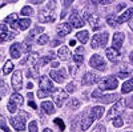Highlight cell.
<instances>
[{"instance_id":"6da1fadb","label":"cell","mask_w":133,"mask_h":132,"mask_svg":"<svg viewBox=\"0 0 133 132\" xmlns=\"http://www.w3.org/2000/svg\"><path fill=\"white\" fill-rule=\"evenodd\" d=\"M39 87L40 90L37 92V96L39 97H47V96H51L56 92L57 90L53 87V84L49 81V79L47 76H41L40 80H39Z\"/></svg>"},{"instance_id":"7a4b0ae2","label":"cell","mask_w":133,"mask_h":132,"mask_svg":"<svg viewBox=\"0 0 133 132\" xmlns=\"http://www.w3.org/2000/svg\"><path fill=\"white\" fill-rule=\"evenodd\" d=\"M29 115L24 111H20L17 116H14L9 119V123L16 131H24L25 129V119H28Z\"/></svg>"},{"instance_id":"3957f363","label":"cell","mask_w":133,"mask_h":132,"mask_svg":"<svg viewBox=\"0 0 133 132\" xmlns=\"http://www.w3.org/2000/svg\"><path fill=\"white\" fill-rule=\"evenodd\" d=\"M118 85V81L115 76H107L103 80H100L98 83V88L100 90H104V91H108V90H116Z\"/></svg>"},{"instance_id":"277c9868","label":"cell","mask_w":133,"mask_h":132,"mask_svg":"<svg viewBox=\"0 0 133 132\" xmlns=\"http://www.w3.org/2000/svg\"><path fill=\"white\" fill-rule=\"evenodd\" d=\"M108 43V34L103 32V34H96L91 41L92 48H98V47H105Z\"/></svg>"},{"instance_id":"5b68a950","label":"cell","mask_w":133,"mask_h":132,"mask_svg":"<svg viewBox=\"0 0 133 132\" xmlns=\"http://www.w3.org/2000/svg\"><path fill=\"white\" fill-rule=\"evenodd\" d=\"M89 65L95 70H98V71H105L107 70V64L104 61V59L100 56V55H93L89 60Z\"/></svg>"},{"instance_id":"8992f818","label":"cell","mask_w":133,"mask_h":132,"mask_svg":"<svg viewBox=\"0 0 133 132\" xmlns=\"http://www.w3.org/2000/svg\"><path fill=\"white\" fill-rule=\"evenodd\" d=\"M69 24L73 27V28H81V27H84V24H85V20L79 15V12L77 11H73V12L69 15Z\"/></svg>"},{"instance_id":"52a82bcc","label":"cell","mask_w":133,"mask_h":132,"mask_svg":"<svg viewBox=\"0 0 133 132\" xmlns=\"http://www.w3.org/2000/svg\"><path fill=\"white\" fill-rule=\"evenodd\" d=\"M124 108H125V100H124V99H120V100H118L117 103H115V105L109 109V112H108V119L120 115L121 112L124 111Z\"/></svg>"},{"instance_id":"ba28073f","label":"cell","mask_w":133,"mask_h":132,"mask_svg":"<svg viewBox=\"0 0 133 132\" xmlns=\"http://www.w3.org/2000/svg\"><path fill=\"white\" fill-rule=\"evenodd\" d=\"M55 15L49 9H43L39 12V21L40 23H53L55 21Z\"/></svg>"},{"instance_id":"9c48e42d","label":"cell","mask_w":133,"mask_h":132,"mask_svg":"<svg viewBox=\"0 0 133 132\" xmlns=\"http://www.w3.org/2000/svg\"><path fill=\"white\" fill-rule=\"evenodd\" d=\"M27 63H28L29 65H32V67L37 71L39 67H40V59H39V55H37V53H32V55H29L28 58H25L23 61H21V64H27Z\"/></svg>"},{"instance_id":"30bf717a","label":"cell","mask_w":133,"mask_h":132,"mask_svg":"<svg viewBox=\"0 0 133 132\" xmlns=\"http://www.w3.org/2000/svg\"><path fill=\"white\" fill-rule=\"evenodd\" d=\"M49 76L51 78L56 81V83H63L65 79H66V72H65V70L64 68H61V70H59V71H51L49 72Z\"/></svg>"},{"instance_id":"8fae6325","label":"cell","mask_w":133,"mask_h":132,"mask_svg":"<svg viewBox=\"0 0 133 132\" xmlns=\"http://www.w3.org/2000/svg\"><path fill=\"white\" fill-rule=\"evenodd\" d=\"M124 39H125V35L123 32H116L113 35V40H112V44H113V49L118 51L121 47H123V43H124Z\"/></svg>"},{"instance_id":"7c38bea8","label":"cell","mask_w":133,"mask_h":132,"mask_svg":"<svg viewBox=\"0 0 133 132\" xmlns=\"http://www.w3.org/2000/svg\"><path fill=\"white\" fill-rule=\"evenodd\" d=\"M81 83L85 84V85H91V84H95V83H100V78L93 72H87L84 75Z\"/></svg>"},{"instance_id":"4fadbf2b","label":"cell","mask_w":133,"mask_h":132,"mask_svg":"<svg viewBox=\"0 0 133 132\" xmlns=\"http://www.w3.org/2000/svg\"><path fill=\"white\" fill-rule=\"evenodd\" d=\"M66 99H68V93L64 92V91H56L53 93V100H55L57 107H61Z\"/></svg>"},{"instance_id":"5bb4252c","label":"cell","mask_w":133,"mask_h":132,"mask_svg":"<svg viewBox=\"0 0 133 132\" xmlns=\"http://www.w3.org/2000/svg\"><path fill=\"white\" fill-rule=\"evenodd\" d=\"M23 83H21V72L20 71H15L12 75V88L15 91H20Z\"/></svg>"},{"instance_id":"9a60e30c","label":"cell","mask_w":133,"mask_h":132,"mask_svg":"<svg viewBox=\"0 0 133 132\" xmlns=\"http://www.w3.org/2000/svg\"><path fill=\"white\" fill-rule=\"evenodd\" d=\"M71 31H72V26L69 23H61L57 26V35L60 37H64L68 34H71Z\"/></svg>"},{"instance_id":"2e32d148","label":"cell","mask_w":133,"mask_h":132,"mask_svg":"<svg viewBox=\"0 0 133 132\" xmlns=\"http://www.w3.org/2000/svg\"><path fill=\"white\" fill-rule=\"evenodd\" d=\"M87 16V20H88V23L91 24V27L93 29H100V27H101V21H100V19L96 16V15H91V14H85Z\"/></svg>"},{"instance_id":"e0dca14e","label":"cell","mask_w":133,"mask_h":132,"mask_svg":"<svg viewBox=\"0 0 133 132\" xmlns=\"http://www.w3.org/2000/svg\"><path fill=\"white\" fill-rule=\"evenodd\" d=\"M9 53L14 59H19L21 56V44H19V43L12 44L11 48H9Z\"/></svg>"},{"instance_id":"ac0fdd59","label":"cell","mask_w":133,"mask_h":132,"mask_svg":"<svg viewBox=\"0 0 133 132\" xmlns=\"http://www.w3.org/2000/svg\"><path fill=\"white\" fill-rule=\"evenodd\" d=\"M105 53H107L108 60H109V61H112V63H116V61L118 60V58H120L118 51H116V49H113V48H107Z\"/></svg>"},{"instance_id":"d6986e66","label":"cell","mask_w":133,"mask_h":132,"mask_svg":"<svg viewBox=\"0 0 133 132\" xmlns=\"http://www.w3.org/2000/svg\"><path fill=\"white\" fill-rule=\"evenodd\" d=\"M57 55L61 60H68L71 58V51L68 49V47H60L57 51Z\"/></svg>"},{"instance_id":"ffe728a7","label":"cell","mask_w":133,"mask_h":132,"mask_svg":"<svg viewBox=\"0 0 133 132\" xmlns=\"http://www.w3.org/2000/svg\"><path fill=\"white\" fill-rule=\"evenodd\" d=\"M103 115H104V107H101V105L93 107V108L91 109V116H92L93 119H100Z\"/></svg>"},{"instance_id":"44dd1931","label":"cell","mask_w":133,"mask_h":132,"mask_svg":"<svg viewBox=\"0 0 133 132\" xmlns=\"http://www.w3.org/2000/svg\"><path fill=\"white\" fill-rule=\"evenodd\" d=\"M133 16V7L132 8H128L125 12L121 15L118 19H117V21H118V24H121V23H124V21H127V20H129L130 17Z\"/></svg>"},{"instance_id":"7402d4cb","label":"cell","mask_w":133,"mask_h":132,"mask_svg":"<svg viewBox=\"0 0 133 132\" xmlns=\"http://www.w3.org/2000/svg\"><path fill=\"white\" fill-rule=\"evenodd\" d=\"M100 100H101L103 103H115V102H118L120 99H118V95L112 93V95H105V96H103Z\"/></svg>"},{"instance_id":"603a6c76","label":"cell","mask_w":133,"mask_h":132,"mask_svg":"<svg viewBox=\"0 0 133 132\" xmlns=\"http://www.w3.org/2000/svg\"><path fill=\"white\" fill-rule=\"evenodd\" d=\"M93 117L92 116H88V117H84L83 119V122H81V125H80V128L83 129V131H87L88 128H89L91 125H92V123H93Z\"/></svg>"},{"instance_id":"cb8c5ba5","label":"cell","mask_w":133,"mask_h":132,"mask_svg":"<svg viewBox=\"0 0 133 132\" xmlns=\"http://www.w3.org/2000/svg\"><path fill=\"white\" fill-rule=\"evenodd\" d=\"M41 109L47 114H53L55 112V107L51 102H43L41 103Z\"/></svg>"},{"instance_id":"d4e9b609","label":"cell","mask_w":133,"mask_h":132,"mask_svg":"<svg viewBox=\"0 0 133 132\" xmlns=\"http://www.w3.org/2000/svg\"><path fill=\"white\" fill-rule=\"evenodd\" d=\"M121 91H123V93H128V92L133 91V79L124 81L123 87H121Z\"/></svg>"},{"instance_id":"484cf974","label":"cell","mask_w":133,"mask_h":132,"mask_svg":"<svg viewBox=\"0 0 133 132\" xmlns=\"http://www.w3.org/2000/svg\"><path fill=\"white\" fill-rule=\"evenodd\" d=\"M16 19H17V15L16 14H11L9 16L5 17V21L14 28H17V23H16Z\"/></svg>"},{"instance_id":"4316f807","label":"cell","mask_w":133,"mask_h":132,"mask_svg":"<svg viewBox=\"0 0 133 132\" xmlns=\"http://www.w3.org/2000/svg\"><path fill=\"white\" fill-rule=\"evenodd\" d=\"M43 31H44V28H43V27H39V26H36L35 28H33V29L29 32V35H28V37H27V41H31L33 36H36V35L41 34Z\"/></svg>"},{"instance_id":"83f0119b","label":"cell","mask_w":133,"mask_h":132,"mask_svg":"<svg viewBox=\"0 0 133 132\" xmlns=\"http://www.w3.org/2000/svg\"><path fill=\"white\" fill-rule=\"evenodd\" d=\"M76 37L79 39V41H81L83 44L88 41V37H89V34H88V31H80V32H77V35Z\"/></svg>"},{"instance_id":"f1b7e54d","label":"cell","mask_w":133,"mask_h":132,"mask_svg":"<svg viewBox=\"0 0 133 132\" xmlns=\"http://www.w3.org/2000/svg\"><path fill=\"white\" fill-rule=\"evenodd\" d=\"M31 24V19H20L17 21V28L20 29H27Z\"/></svg>"},{"instance_id":"f546056e","label":"cell","mask_w":133,"mask_h":132,"mask_svg":"<svg viewBox=\"0 0 133 132\" xmlns=\"http://www.w3.org/2000/svg\"><path fill=\"white\" fill-rule=\"evenodd\" d=\"M15 37V34H12V32H2V35H0V43L2 41H7V40H12Z\"/></svg>"},{"instance_id":"4dcf8cb0","label":"cell","mask_w":133,"mask_h":132,"mask_svg":"<svg viewBox=\"0 0 133 132\" xmlns=\"http://www.w3.org/2000/svg\"><path fill=\"white\" fill-rule=\"evenodd\" d=\"M11 102H14L16 105H21L23 104V96L19 95V93H14L11 96Z\"/></svg>"},{"instance_id":"1f68e13d","label":"cell","mask_w":133,"mask_h":132,"mask_svg":"<svg viewBox=\"0 0 133 132\" xmlns=\"http://www.w3.org/2000/svg\"><path fill=\"white\" fill-rule=\"evenodd\" d=\"M12 70H14V64H12V61H7V63L4 64L3 72H4L5 75H8L9 72H12Z\"/></svg>"},{"instance_id":"d6a6232c","label":"cell","mask_w":133,"mask_h":132,"mask_svg":"<svg viewBox=\"0 0 133 132\" xmlns=\"http://www.w3.org/2000/svg\"><path fill=\"white\" fill-rule=\"evenodd\" d=\"M107 21H108V24H109L110 27H117V26H118L117 19H115V16H112V15H109V16L107 17Z\"/></svg>"},{"instance_id":"836d02e7","label":"cell","mask_w":133,"mask_h":132,"mask_svg":"<svg viewBox=\"0 0 133 132\" xmlns=\"http://www.w3.org/2000/svg\"><path fill=\"white\" fill-rule=\"evenodd\" d=\"M0 128H2L4 132H11V129L8 128V125H7V123H5V119L0 115Z\"/></svg>"},{"instance_id":"e575fe53","label":"cell","mask_w":133,"mask_h":132,"mask_svg":"<svg viewBox=\"0 0 133 132\" xmlns=\"http://www.w3.org/2000/svg\"><path fill=\"white\" fill-rule=\"evenodd\" d=\"M69 71H71V75H72V76H76V75H77V72L80 71V65L71 64V65H69Z\"/></svg>"},{"instance_id":"d590c367","label":"cell","mask_w":133,"mask_h":132,"mask_svg":"<svg viewBox=\"0 0 133 132\" xmlns=\"http://www.w3.org/2000/svg\"><path fill=\"white\" fill-rule=\"evenodd\" d=\"M48 36L47 35H40L39 37H37V44H40V46H44V44H47L48 43Z\"/></svg>"},{"instance_id":"8d00e7d4","label":"cell","mask_w":133,"mask_h":132,"mask_svg":"<svg viewBox=\"0 0 133 132\" xmlns=\"http://www.w3.org/2000/svg\"><path fill=\"white\" fill-rule=\"evenodd\" d=\"M113 127H116V128H120L121 125H123L124 124V122H123V117H121V116H117L115 120H113Z\"/></svg>"},{"instance_id":"74e56055","label":"cell","mask_w":133,"mask_h":132,"mask_svg":"<svg viewBox=\"0 0 133 132\" xmlns=\"http://www.w3.org/2000/svg\"><path fill=\"white\" fill-rule=\"evenodd\" d=\"M80 107V102L77 100V99H72V100L69 102V108L71 109H77Z\"/></svg>"},{"instance_id":"f35d334b","label":"cell","mask_w":133,"mask_h":132,"mask_svg":"<svg viewBox=\"0 0 133 132\" xmlns=\"http://www.w3.org/2000/svg\"><path fill=\"white\" fill-rule=\"evenodd\" d=\"M32 14H33V9L31 7H24L21 9V15H24V16H31Z\"/></svg>"},{"instance_id":"ab89813d","label":"cell","mask_w":133,"mask_h":132,"mask_svg":"<svg viewBox=\"0 0 133 132\" xmlns=\"http://www.w3.org/2000/svg\"><path fill=\"white\" fill-rule=\"evenodd\" d=\"M16 109H17V105H16L14 102H11V100H9V103H8V111H9L11 114H15V112H16Z\"/></svg>"},{"instance_id":"60d3db41","label":"cell","mask_w":133,"mask_h":132,"mask_svg":"<svg viewBox=\"0 0 133 132\" xmlns=\"http://www.w3.org/2000/svg\"><path fill=\"white\" fill-rule=\"evenodd\" d=\"M21 48H23L24 52H31L32 46H31V43H29V41H24L23 44H21Z\"/></svg>"},{"instance_id":"b9f144b4","label":"cell","mask_w":133,"mask_h":132,"mask_svg":"<svg viewBox=\"0 0 133 132\" xmlns=\"http://www.w3.org/2000/svg\"><path fill=\"white\" fill-rule=\"evenodd\" d=\"M53 123L56 124V125H57V127H59V128H60L61 131H63V129L65 128V125H64V122H63L61 119H59V117H57V119H55V120H53Z\"/></svg>"},{"instance_id":"7bdbcfd3","label":"cell","mask_w":133,"mask_h":132,"mask_svg":"<svg viewBox=\"0 0 133 132\" xmlns=\"http://www.w3.org/2000/svg\"><path fill=\"white\" fill-rule=\"evenodd\" d=\"M29 132H37V123L36 122L29 123Z\"/></svg>"},{"instance_id":"ee69618b","label":"cell","mask_w":133,"mask_h":132,"mask_svg":"<svg viewBox=\"0 0 133 132\" xmlns=\"http://www.w3.org/2000/svg\"><path fill=\"white\" fill-rule=\"evenodd\" d=\"M73 59H75V61H76L77 64H79V65H80V64H83V60H84V58L81 56V55H77V53L73 56Z\"/></svg>"},{"instance_id":"f6af8a7d","label":"cell","mask_w":133,"mask_h":132,"mask_svg":"<svg viewBox=\"0 0 133 132\" xmlns=\"http://www.w3.org/2000/svg\"><path fill=\"white\" fill-rule=\"evenodd\" d=\"M92 132H105V127H104V124H97V127H96Z\"/></svg>"},{"instance_id":"bcb514c9","label":"cell","mask_w":133,"mask_h":132,"mask_svg":"<svg viewBox=\"0 0 133 132\" xmlns=\"http://www.w3.org/2000/svg\"><path fill=\"white\" fill-rule=\"evenodd\" d=\"M49 60H52V58H49V56H44V58H41V59H40V65H45Z\"/></svg>"},{"instance_id":"7dc6e473","label":"cell","mask_w":133,"mask_h":132,"mask_svg":"<svg viewBox=\"0 0 133 132\" xmlns=\"http://www.w3.org/2000/svg\"><path fill=\"white\" fill-rule=\"evenodd\" d=\"M75 90H76V85L73 83H69L66 85V92H75Z\"/></svg>"},{"instance_id":"c3c4849f","label":"cell","mask_w":133,"mask_h":132,"mask_svg":"<svg viewBox=\"0 0 133 132\" xmlns=\"http://www.w3.org/2000/svg\"><path fill=\"white\" fill-rule=\"evenodd\" d=\"M92 97L101 99V97H103V95H101V92H100V90H96V91H93V92H92Z\"/></svg>"},{"instance_id":"681fc988","label":"cell","mask_w":133,"mask_h":132,"mask_svg":"<svg viewBox=\"0 0 133 132\" xmlns=\"http://www.w3.org/2000/svg\"><path fill=\"white\" fill-rule=\"evenodd\" d=\"M28 105H31L33 109H37V105L35 104V102H33L32 99H28Z\"/></svg>"},{"instance_id":"f907efd6","label":"cell","mask_w":133,"mask_h":132,"mask_svg":"<svg viewBox=\"0 0 133 132\" xmlns=\"http://www.w3.org/2000/svg\"><path fill=\"white\" fill-rule=\"evenodd\" d=\"M125 7H127V4H125V3H120V4L116 7V11H121V9H124Z\"/></svg>"},{"instance_id":"816d5d0a","label":"cell","mask_w":133,"mask_h":132,"mask_svg":"<svg viewBox=\"0 0 133 132\" xmlns=\"http://www.w3.org/2000/svg\"><path fill=\"white\" fill-rule=\"evenodd\" d=\"M128 75H129L128 72H120V73H118V78H121V79H125Z\"/></svg>"},{"instance_id":"f5cc1de1","label":"cell","mask_w":133,"mask_h":132,"mask_svg":"<svg viewBox=\"0 0 133 132\" xmlns=\"http://www.w3.org/2000/svg\"><path fill=\"white\" fill-rule=\"evenodd\" d=\"M5 31H8V27L5 24H0V32H5Z\"/></svg>"},{"instance_id":"db71d44e","label":"cell","mask_w":133,"mask_h":132,"mask_svg":"<svg viewBox=\"0 0 133 132\" xmlns=\"http://www.w3.org/2000/svg\"><path fill=\"white\" fill-rule=\"evenodd\" d=\"M27 76H28V78H36V73H33L32 71H27Z\"/></svg>"},{"instance_id":"11a10c76","label":"cell","mask_w":133,"mask_h":132,"mask_svg":"<svg viewBox=\"0 0 133 132\" xmlns=\"http://www.w3.org/2000/svg\"><path fill=\"white\" fill-rule=\"evenodd\" d=\"M55 4H56V2H49V3H48V9H49V11L53 9V8H55V7H53Z\"/></svg>"},{"instance_id":"9f6ffc18","label":"cell","mask_w":133,"mask_h":132,"mask_svg":"<svg viewBox=\"0 0 133 132\" xmlns=\"http://www.w3.org/2000/svg\"><path fill=\"white\" fill-rule=\"evenodd\" d=\"M60 43H61L60 40H55V41H52V44H51V46H52V47H56V46H59Z\"/></svg>"},{"instance_id":"6f0895ef","label":"cell","mask_w":133,"mask_h":132,"mask_svg":"<svg viewBox=\"0 0 133 132\" xmlns=\"http://www.w3.org/2000/svg\"><path fill=\"white\" fill-rule=\"evenodd\" d=\"M76 49H77V55H80L81 52H84V48H83V47H77Z\"/></svg>"},{"instance_id":"680465c9","label":"cell","mask_w":133,"mask_h":132,"mask_svg":"<svg viewBox=\"0 0 133 132\" xmlns=\"http://www.w3.org/2000/svg\"><path fill=\"white\" fill-rule=\"evenodd\" d=\"M129 28L133 31V19H130V20H129Z\"/></svg>"},{"instance_id":"91938a15","label":"cell","mask_w":133,"mask_h":132,"mask_svg":"<svg viewBox=\"0 0 133 132\" xmlns=\"http://www.w3.org/2000/svg\"><path fill=\"white\" fill-rule=\"evenodd\" d=\"M52 67H53V68L59 67V61H53V63H52Z\"/></svg>"},{"instance_id":"94428289","label":"cell","mask_w":133,"mask_h":132,"mask_svg":"<svg viewBox=\"0 0 133 132\" xmlns=\"http://www.w3.org/2000/svg\"><path fill=\"white\" fill-rule=\"evenodd\" d=\"M27 88H28V90H32V88H33V84H32V83H28V84H27Z\"/></svg>"},{"instance_id":"6125c7cd","label":"cell","mask_w":133,"mask_h":132,"mask_svg":"<svg viewBox=\"0 0 133 132\" xmlns=\"http://www.w3.org/2000/svg\"><path fill=\"white\" fill-rule=\"evenodd\" d=\"M129 61H130V64H133V52L130 53V56H129Z\"/></svg>"},{"instance_id":"be15d7a7","label":"cell","mask_w":133,"mask_h":132,"mask_svg":"<svg viewBox=\"0 0 133 132\" xmlns=\"http://www.w3.org/2000/svg\"><path fill=\"white\" fill-rule=\"evenodd\" d=\"M75 44H76V41H75V40H71V41H69V46H72V47H73Z\"/></svg>"},{"instance_id":"e7e4bbea","label":"cell","mask_w":133,"mask_h":132,"mask_svg":"<svg viewBox=\"0 0 133 132\" xmlns=\"http://www.w3.org/2000/svg\"><path fill=\"white\" fill-rule=\"evenodd\" d=\"M43 132H52V131H51V129H49V128H45V129H44V131H43Z\"/></svg>"},{"instance_id":"03108f58","label":"cell","mask_w":133,"mask_h":132,"mask_svg":"<svg viewBox=\"0 0 133 132\" xmlns=\"http://www.w3.org/2000/svg\"><path fill=\"white\" fill-rule=\"evenodd\" d=\"M127 132H132V131H127Z\"/></svg>"},{"instance_id":"003e7915","label":"cell","mask_w":133,"mask_h":132,"mask_svg":"<svg viewBox=\"0 0 133 132\" xmlns=\"http://www.w3.org/2000/svg\"><path fill=\"white\" fill-rule=\"evenodd\" d=\"M132 75H133V72H132Z\"/></svg>"}]
</instances>
